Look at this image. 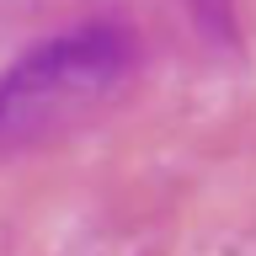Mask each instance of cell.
Segmentation results:
<instances>
[{
  "instance_id": "6da1fadb",
  "label": "cell",
  "mask_w": 256,
  "mask_h": 256,
  "mask_svg": "<svg viewBox=\"0 0 256 256\" xmlns=\"http://www.w3.org/2000/svg\"><path fill=\"white\" fill-rule=\"evenodd\" d=\"M134 75V38L112 22L59 32L0 75V155L59 139L107 107Z\"/></svg>"
}]
</instances>
